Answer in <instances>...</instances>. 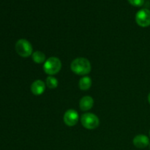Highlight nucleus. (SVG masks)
Masks as SVG:
<instances>
[{
	"label": "nucleus",
	"mask_w": 150,
	"mask_h": 150,
	"mask_svg": "<svg viewBox=\"0 0 150 150\" xmlns=\"http://www.w3.org/2000/svg\"><path fill=\"white\" fill-rule=\"evenodd\" d=\"M46 85L49 89H55L58 86V81L54 76H49L46 79Z\"/></svg>",
	"instance_id": "12"
},
{
	"label": "nucleus",
	"mask_w": 150,
	"mask_h": 150,
	"mask_svg": "<svg viewBox=\"0 0 150 150\" xmlns=\"http://www.w3.org/2000/svg\"><path fill=\"white\" fill-rule=\"evenodd\" d=\"M45 83L41 80H37L32 83L31 91L35 95H40L45 92Z\"/></svg>",
	"instance_id": "8"
},
{
	"label": "nucleus",
	"mask_w": 150,
	"mask_h": 150,
	"mask_svg": "<svg viewBox=\"0 0 150 150\" xmlns=\"http://www.w3.org/2000/svg\"><path fill=\"white\" fill-rule=\"evenodd\" d=\"M149 136H150V130H149Z\"/></svg>",
	"instance_id": "15"
},
{
	"label": "nucleus",
	"mask_w": 150,
	"mask_h": 150,
	"mask_svg": "<svg viewBox=\"0 0 150 150\" xmlns=\"http://www.w3.org/2000/svg\"><path fill=\"white\" fill-rule=\"evenodd\" d=\"M32 60L37 64H40V63L45 62V55L42 52L39 51H37L33 52L32 54Z\"/></svg>",
	"instance_id": "11"
},
{
	"label": "nucleus",
	"mask_w": 150,
	"mask_h": 150,
	"mask_svg": "<svg viewBox=\"0 0 150 150\" xmlns=\"http://www.w3.org/2000/svg\"><path fill=\"white\" fill-rule=\"evenodd\" d=\"M130 4L135 7H141L144 4V0H127Z\"/></svg>",
	"instance_id": "13"
},
{
	"label": "nucleus",
	"mask_w": 150,
	"mask_h": 150,
	"mask_svg": "<svg viewBox=\"0 0 150 150\" xmlns=\"http://www.w3.org/2000/svg\"><path fill=\"white\" fill-rule=\"evenodd\" d=\"M133 144L136 147L139 148V149H144V148L146 147L149 146V139L145 135H138L136 137L133 139Z\"/></svg>",
	"instance_id": "7"
},
{
	"label": "nucleus",
	"mask_w": 150,
	"mask_h": 150,
	"mask_svg": "<svg viewBox=\"0 0 150 150\" xmlns=\"http://www.w3.org/2000/svg\"><path fill=\"white\" fill-rule=\"evenodd\" d=\"M71 70L76 74L79 76H84L90 73L91 64L89 60L83 57H79L72 62L70 64Z\"/></svg>",
	"instance_id": "1"
},
{
	"label": "nucleus",
	"mask_w": 150,
	"mask_h": 150,
	"mask_svg": "<svg viewBox=\"0 0 150 150\" xmlns=\"http://www.w3.org/2000/svg\"><path fill=\"white\" fill-rule=\"evenodd\" d=\"M62 68V62L57 57H50L44 62L43 70L45 73L53 76L60 71Z\"/></svg>",
	"instance_id": "2"
},
{
	"label": "nucleus",
	"mask_w": 150,
	"mask_h": 150,
	"mask_svg": "<svg viewBox=\"0 0 150 150\" xmlns=\"http://www.w3.org/2000/svg\"><path fill=\"white\" fill-rule=\"evenodd\" d=\"M136 21L142 27L150 26V10L148 9H142L136 15Z\"/></svg>",
	"instance_id": "5"
},
{
	"label": "nucleus",
	"mask_w": 150,
	"mask_h": 150,
	"mask_svg": "<svg viewBox=\"0 0 150 150\" xmlns=\"http://www.w3.org/2000/svg\"><path fill=\"white\" fill-rule=\"evenodd\" d=\"M91 86H92V79L88 76H84L79 81V88L81 90H88Z\"/></svg>",
	"instance_id": "10"
},
{
	"label": "nucleus",
	"mask_w": 150,
	"mask_h": 150,
	"mask_svg": "<svg viewBox=\"0 0 150 150\" xmlns=\"http://www.w3.org/2000/svg\"><path fill=\"white\" fill-rule=\"evenodd\" d=\"M81 124L85 128L88 130H94L100 125L99 118L92 113H86L81 116Z\"/></svg>",
	"instance_id": "4"
},
{
	"label": "nucleus",
	"mask_w": 150,
	"mask_h": 150,
	"mask_svg": "<svg viewBox=\"0 0 150 150\" xmlns=\"http://www.w3.org/2000/svg\"><path fill=\"white\" fill-rule=\"evenodd\" d=\"M148 101H149V103H150V93L149 94V95H148Z\"/></svg>",
	"instance_id": "14"
},
{
	"label": "nucleus",
	"mask_w": 150,
	"mask_h": 150,
	"mask_svg": "<svg viewBox=\"0 0 150 150\" xmlns=\"http://www.w3.org/2000/svg\"><path fill=\"white\" fill-rule=\"evenodd\" d=\"M16 51L19 56L23 58H26L33 54L32 45L26 39H20L17 41L16 44Z\"/></svg>",
	"instance_id": "3"
},
{
	"label": "nucleus",
	"mask_w": 150,
	"mask_h": 150,
	"mask_svg": "<svg viewBox=\"0 0 150 150\" xmlns=\"http://www.w3.org/2000/svg\"><path fill=\"white\" fill-rule=\"evenodd\" d=\"M64 123L69 127H73L77 124L79 121V114L73 109H69L64 113L63 117Z\"/></svg>",
	"instance_id": "6"
},
{
	"label": "nucleus",
	"mask_w": 150,
	"mask_h": 150,
	"mask_svg": "<svg viewBox=\"0 0 150 150\" xmlns=\"http://www.w3.org/2000/svg\"><path fill=\"white\" fill-rule=\"evenodd\" d=\"M94 100L90 96H84L81 99L79 103V106L80 108L83 111H89L93 107Z\"/></svg>",
	"instance_id": "9"
},
{
	"label": "nucleus",
	"mask_w": 150,
	"mask_h": 150,
	"mask_svg": "<svg viewBox=\"0 0 150 150\" xmlns=\"http://www.w3.org/2000/svg\"><path fill=\"white\" fill-rule=\"evenodd\" d=\"M149 149H150V144H149Z\"/></svg>",
	"instance_id": "16"
}]
</instances>
